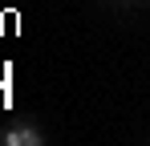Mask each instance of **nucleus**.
I'll return each mask as SVG.
<instances>
[{"mask_svg": "<svg viewBox=\"0 0 150 146\" xmlns=\"http://www.w3.org/2000/svg\"><path fill=\"white\" fill-rule=\"evenodd\" d=\"M122 4H130V0H122Z\"/></svg>", "mask_w": 150, "mask_h": 146, "instance_id": "obj_2", "label": "nucleus"}, {"mask_svg": "<svg viewBox=\"0 0 150 146\" xmlns=\"http://www.w3.org/2000/svg\"><path fill=\"white\" fill-rule=\"evenodd\" d=\"M41 142H45V134L33 122H12L0 130V146H41Z\"/></svg>", "mask_w": 150, "mask_h": 146, "instance_id": "obj_1", "label": "nucleus"}]
</instances>
